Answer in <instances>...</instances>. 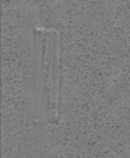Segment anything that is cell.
Masks as SVG:
<instances>
[{"mask_svg":"<svg viewBox=\"0 0 130 158\" xmlns=\"http://www.w3.org/2000/svg\"><path fill=\"white\" fill-rule=\"evenodd\" d=\"M34 73L33 97L37 119L53 123L59 107V55L54 40L45 38Z\"/></svg>","mask_w":130,"mask_h":158,"instance_id":"6da1fadb","label":"cell"}]
</instances>
